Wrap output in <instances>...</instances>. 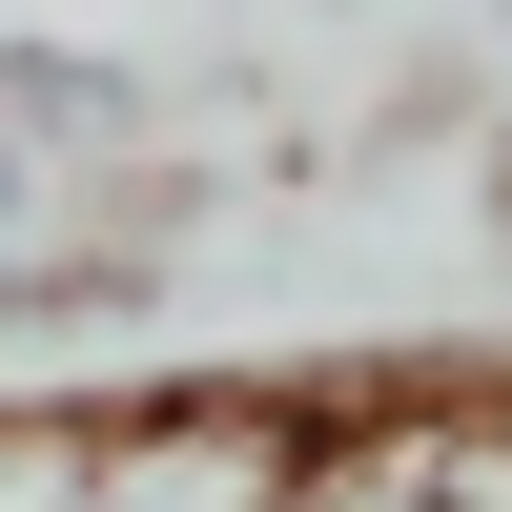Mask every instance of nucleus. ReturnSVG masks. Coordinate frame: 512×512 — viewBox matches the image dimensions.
Returning <instances> with one entry per match:
<instances>
[{"instance_id": "nucleus-1", "label": "nucleus", "mask_w": 512, "mask_h": 512, "mask_svg": "<svg viewBox=\"0 0 512 512\" xmlns=\"http://www.w3.org/2000/svg\"><path fill=\"white\" fill-rule=\"evenodd\" d=\"M144 123V62L103 41H0V308H62V185Z\"/></svg>"}, {"instance_id": "nucleus-2", "label": "nucleus", "mask_w": 512, "mask_h": 512, "mask_svg": "<svg viewBox=\"0 0 512 512\" xmlns=\"http://www.w3.org/2000/svg\"><path fill=\"white\" fill-rule=\"evenodd\" d=\"M492 82H512V0H492Z\"/></svg>"}]
</instances>
